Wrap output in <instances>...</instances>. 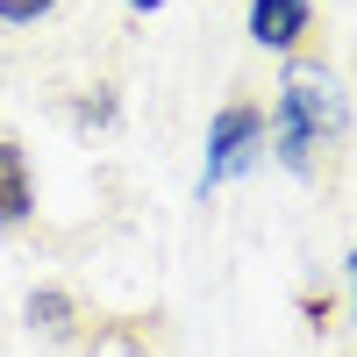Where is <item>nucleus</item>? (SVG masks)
I'll return each mask as SVG.
<instances>
[{
    "instance_id": "1",
    "label": "nucleus",
    "mask_w": 357,
    "mask_h": 357,
    "mask_svg": "<svg viewBox=\"0 0 357 357\" xmlns=\"http://www.w3.org/2000/svg\"><path fill=\"white\" fill-rule=\"evenodd\" d=\"M343 129H350V100L336 93V79L321 65H286V79H279V122H272L279 165L286 172H314V151L336 143Z\"/></svg>"
},
{
    "instance_id": "2",
    "label": "nucleus",
    "mask_w": 357,
    "mask_h": 357,
    "mask_svg": "<svg viewBox=\"0 0 357 357\" xmlns=\"http://www.w3.org/2000/svg\"><path fill=\"white\" fill-rule=\"evenodd\" d=\"M264 151V107L250 100H229L215 114V129H207V165H200V193L207 186H222V178H236L250 158Z\"/></svg>"
},
{
    "instance_id": "3",
    "label": "nucleus",
    "mask_w": 357,
    "mask_h": 357,
    "mask_svg": "<svg viewBox=\"0 0 357 357\" xmlns=\"http://www.w3.org/2000/svg\"><path fill=\"white\" fill-rule=\"evenodd\" d=\"M314 22V0H250V36L264 50H293Z\"/></svg>"
},
{
    "instance_id": "4",
    "label": "nucleus",
    "mask_w": 357,
    "mask_h": 357,
    "mask_svg": "<svg viewBox=\"0 0 357 357\" xmlns=\"http://www.w3.org/2000/svg\"><path fill=\"white\" fill-rule=\"evenodd\" d=\"M36 215V193H29V158L22 143H0V229H22Z\"/></svg>"
},
{
    "instance_id": "5",
    "label": "nucleus",
    "mask_w": 357,
    "mask_h": 357,
    "mask_svg": "<svg viewBox=\"0 0 357 357\" xmlns=\"http://www.w3.org/2000/svg\"><path fill=\"white\" fill-rule=\"evenodd\" d=\"M29 321L36 329H72V293H57V286H43V293H29Z\"/></svg>"
},
{
    "instance_id": "6",
    "label": "nucleus",
    "mask_w": 357,
    "mask_h": 357,
    "mask_svg": "<svg viewBox=\"0 0 357 357\" xmlns=\"http://www.w3.org/2000/svg\"><path fill=\"white\" fill-rule=\"evenodd\" d=\"M50 8H57V0H0V22H15V29H22V22H43Z\"/></svg>"
},
{
    "instance_id": "7",
    "label": "nucleus",
    "mask_w": 357,
    "mask_h": 357,
    "mask_svg": "<svg viewBox=\"0 0 357 357\" xmlns=\"http://www.w3.org/2000/svg\"><path fill=\"white\" fill-rule=\"evenodd\" d=\"M301 314L314 321V329H329V314H336V307H329V293H321V301H314V293H307V301H301Z\"/></svg>"
},
{
    "instance_id": "8",
    "label": "nucleus",
    "mask_w": 357,
    "mask_h": 357,
    "mask_svg": "<svg viewBox=\"0 0 357 357\" xmlns=\"http://www.w3.org/2000/svg\"><path fill=\"white\" fill-rule=\"evenodd\" d=\"M129 8H143V15H158V8H165V0H129Z\"/></svg>"
},
{
    "instance_id": "9",
    "label": "nucleus",
    "mask_w": 357,
    "mask_h": 357,
    "mask_svg": "<svg viewBox=\"0 0 357 357\" xmlns=\"http://www.w3.org/2000/svg\"><path fill=\"white\" fill-rule=\"evenodd\" d=\"M350 286H357V250H350Z\"/></svg>"
}]
</instances>
